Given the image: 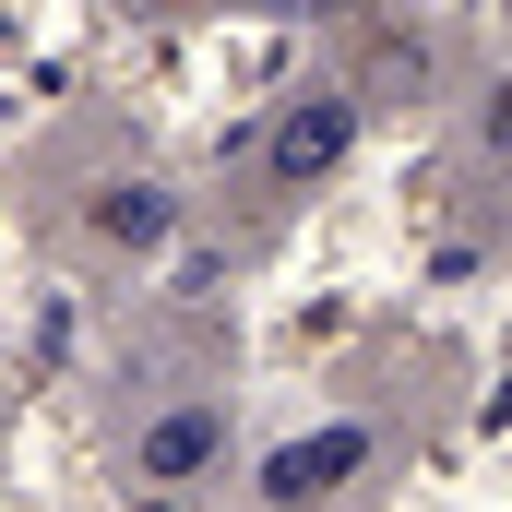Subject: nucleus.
<instances>
[{
    "label": "nucleus",
    "instance_id": "nucleus-1",
    "mask_svg": "<svg viewBox=\"0 0 512 512\" xmlns=\"http://www.w3.org/2000/svg\"><path fill=\"white\" fill-rule=\"evenodd\" d=\"M346 155V108H298L286 120V167H334Z\"/></svg>",
    "mask_w": 512,
    "mask_h": 512
}]
</instances>
